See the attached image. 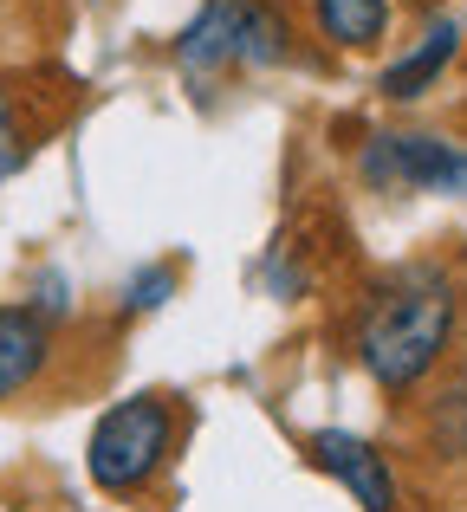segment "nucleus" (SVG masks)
Instances as JSON below:
<instances>
[{"mask_svg":"<svg viewBox=\"0 0 467 512\" xmlns=\"http://www.w3.org/2000/svg\"><path fill=\"white\" fill-rule=\"evenodd\" d=\"M312 461L325 467V474H338L344 487L357 493V506H364V512H396V480H390L383 454L370 448L364 435H344V428H318V435H312Z\"/></svg>","mask_w":467,"mask_h":512,"instance_id":"nucleus-4","label":"nucleus"},{"mask_svg":"<svg viewBox=\"0 0 467 512\" xmlns=\"http://www.w3.org/2000/svg\"><path fill=\"white\" fill-rule=\"evenodd\" d=\"M176 59L189 65V72H221V65H234V0H208V7L182 26Z\"/></svg>","mask_w":467,"mask_h":512,"instance_id":"nucleus-7","label":"nucleus"},{"mask_svg":"<svg viewBox=\"0 0 467 512\" xmlns=\"http://www.w3.org/2000/svg\"><path fill=\"white\" fill-rule=\"evenodd\" d=\"M364 175L383 188H435V195H461L467 188V156L442 137H377L364 150Z\"/></svg>","mask_w":467,"mask_h":512,"instance_id":"nucleus-3","label":"nucleus"},{"mask_svg":"<svg viewBox=\"0 0 467 512\" xmlns=\"http://www.w3.org/2000/svg\"><path fill=\"white\" fill-rule=\"evenodd\" d=\"M20 156H26V143H20V117H13L7 91H0V175L20 169Z\"/></svg>","mask_w":467,"mask_h":512,"instance_id":"nucleus-10","label":"nucleus"},{"mask_svg":"<svg viewBox=\"0 0 467 512\" xmlns=\"http://www.w3.org/2000/svg\"><path fill=\"white\" fill-rule=\"evenodd\" d=\"M52 363V331L39 305H0V402L26 396Z\"/></svg>","mask_w":467,"mask_h":512,"instance_id":"nucleus-5","label":"nucleus"},{"mask_svg":"<svg viewBox=\"0 0 467 512\" xmlns=\"http://www.w3.org/2000/svg\"><path fill=\"white\" fill-rule=\"evenodd\" d=\"M169 292H176V273H169V266H150V273L130 286V305H137V312H150V305H163Z\"/></svg>","mask_w":467,"mask_h":512,"instance_id":"nucleus-9","label":"nucleus"},{"mask_svg":"<svg viewBox=\"0 0 467 512\" xmlns=\"http://www.w3.org/2000/svg\"><path fill=\"white\" fill-rule=\"evenodd\" d=\"M312 26L331 46H377L390 33V0H312Z\"/></svg>","mask_w":467,"mask_h":512,"instance_id":"nucleus-8","label":"nucleus"},{"mask_svg":"<svg viewBox=\"0 0 467 512\" xmlns=\"http://www.w3.org/2000/svg\"><path fill=\"white\" fill-rule=\"evenodd\" d=\"M169 441H176V409L163 396H130L117 409L98 415L85 441V467L104 493H143L156 480V467L169 461Z\"/></svg>","mask_w":467,"mask_h":512,"instance_id":"nucleus-2","label":"nucleus"},{"mask_svg":"<svg viewBox=\"0 0 467 512\" xmlns=\"http://www.w3.org/2000/svg\"><path fill=\"white\" fill-rule=\"evenodd\" d=\"M455 286L442 273H409L390 292H377V305L357 325V350L364 370L383 389H416L422 376L442 363L448 338H455Z\"/></svg>","mask_w":467,"mask_h":512,"instance_id":"nucleus-1","label":"nucleus"},{"mask_svg":"<svg viewBox=\"0 0 467 512\" xmlns=\"http://www.w3.org/2000/svg\"><path fill=\"white\" fill-rule=\"evenodd\" d=\"M455 46H461L455 20H435L429 39H422L409 59H396L390 72H383V98H422V91H435V78H442L448 59H455Z\"/></svg>","mask_w":467,"mask_h":512,"instance_id":"nucleus-6","label":"nucleus"}]
</instances>
